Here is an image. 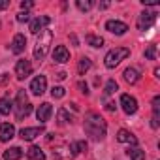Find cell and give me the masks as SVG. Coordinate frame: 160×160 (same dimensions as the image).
<instances>
[{"label": "cell", "mask_w": 160, "mask_h": 160, "mask_svg": "<svg viewBox=\"0 0 160 160\" xmlns=\"http://www.w3.org/2000/svg\"><path fill=\"white\" fill-rule=\"evenodd\" d=\"M83 130L92 141H102L108 134V124H106V121L100 113L89 111L85 115V121H83Z\"/></svg>", "instance_id": "obj_1"}, {"label": "cell", "mask_w": 160, "mask_h": 160, "mask_svg": "<svg viewBox=\"0 0 160 160\" xmlns=\"http://www.w3.org/2000/svg\"><path fill=\"white\" fill-rule=\"evenodd\" d=\"M51 42H53V32L45 28V30L40 34V38H38V42H36V45H34V58H36V60H43V58L47 57L49 47H51Z\"/></svg>", "instance_id": "obj_2"}, {"label": "cell", "mask_w": 160, "mask_h": 160, "mask_svg": "<svg viewBox=\"0 0 160 160\" xmlns=\"http://www.w3.org/2000/svg\"><path fill=\"white\" fill-rule=\"evenodd\" d=\"M13 109H15V117H17V121H23L25 117H28V115L32 113V104L28 102L25 89H19V91H17V98H15V106H13Z\"/></svg>", "instance_id": "obj_3"}, {"label": "cell", "mask_w": 160, "mask_h": 160, "mask_svg": "<svg viewBox=\"0 0 160 160\" xmlns=\"http://www.w3.org/2000/svg\"><path fill=\"white\" fill-rule=\"evenodd\" d=\"M128 57H130V49L128 47H115V49H111L106 55L104 64H106V68H115V66L121 64V60H124Z\"/></svg>", "instance_id": "obj_4"}, {"label": "cell", "mask_w": 160, "mask_h": 160, "mask_svg": "<svg viewBox=\"0 0 160 160\" xmlns=\"http://www.w3.org/2000/svg\"><path fill=\"white\" fill-rule=\"evenodd\" d=\"M156 12H143V13H139V17H138V28L139 30H149L152 25H154V21H156Z\"/></svg>", "instance_id": "obj_5"}, {"label": "cell", "mask_w": 160, "mask_h": 160, "mask_svg": "<svg viewBox=\"0 0 160 160\" xmlns=\"http://www.w3.org/2000/svg\"><path fill=\"white\" fill-rule=\"evenodd\" d=\"M106 30H108V32H111V34H115V36H122V34H126L128 25H126V23H122V21L109 19V21L106 23Z\"/></svg>", "instance_id": "obj_6"}, {"label": "cell", "mask_w": 160, "mask_h": 160, "mask_svg": "<svg viewBox=\"0 0 160 160\" xmlns=\"http://www.w3.org/2000/svg\"><path fill=\"white\" fill-rule=\"evenodd\" d=\"M30 73H32V64H30V60H27V58L17 60V64H15V75H17V79H27Z\"/></svg>", "instance_id": "obj_7"}, {"label": "cell", "mask_w": 160, "mask_h": 160, "mask_svg": "<svg viewBox=\"0 0 160 160\" xmlns=\"http://www.w3.org/2000/svg\"><path fill=\"white\" fill-rule=\"evenodd\" d=\"M121 106H122V111L126 115H134L138 111V100L130 94H122L121 96Z\"/></svg>", "instance_id": "obj_8"}, {"label": "cell", "mask_w": 160, "mask_h": 160, "mask_svg": "<svg viewBox=\"0 0 160 160\" xmlns=\"http://www.w3.org/2000/svg\"><path fill=\"white\" fill-rule=\"evenodd\" d=\"M47 89V77L45 75H36L32 79V83H30V91L36 94V96H42Z\"/></svg>", "instance_id": "obj_9"}, {"label": "cell", "mask_w": 160, "mask_h": 160, "mask_svg": "<svg viewBox=\"0 0 160 160\" xmlns=\"http://www.w3.org/2000/svg\"><path fill=\"white\" fill-rule=\"evenodd\" d=\"M49 23H51V17H47V15L36 17V19L30 21V32H32V34H42Z\"/></svg>", "instance_id": "obj_10"}, {"label": "cell", "mask_w": 160, "mask_h": 160, "mask_svg": "<svg viewBox=\"0 0 160 160\" xmlns=\"http://www.w3.org/2000/svg\"><path fill=\"white\" fill-rule=\"evenodd\" d=\"M51 113H53V106L47 104V102H43V104H40L38 109H36V119H38L42 124H45V122L51 119Z\"/></svg>", "instance_id": "obj_11"}, {"label": "cell", "mask_w": 160, "mask_h": 160, "mask_svg": "<svg viewBox=\"0 0 160 160\" xmlns=\"http://www.w3.org/2000/svg\"><path fill=\"white\" fill-rule=\"evenodd\" d=\"M27 47V36L25 34H15L13 40H12V53L15 55H21Z\"/></svg>", "instance_id": "obj_12"}, {"label": "cell", "mask_w": 160, "mask_h": 160, "mask_svg": "<svg viewBox=\"0 0 160 160\" xmlns=\"http://www.w3.org/2000/svg\"><path fill=\"white\" fill-rule=\"evenodd\" d=\"M53 60L58 64H66L70 60V51L66 49V45H57L53 51Z\"/></svg>", "instance_id": "obj_13"}, {"label": "cell", "mask_w": 160, "mask_h": 160, "mask_svg": "<svg viewBox=\"0 0 160 160\" xmlns=\"http://www.w3.org/2000/svg\"><path fill=\"white\" fill-rule=\"evenodd\" d=\"M40 134H43V126H30V128H23V130L19 132L21 139H25V141H32V139L38 138Z\"/></svg>", "instance_id": "obj_14"}, {"label": "cell", "mask_w": 160, "mask_h": 160, "mask_svg": "<svg viewBox=\"0 0 160 160\" xmlns=\"http://www.w3.org/2000/svg\"><path fill=\"white\" fill-rule=\"evenodd\" d=\"M13 136H15V126L13 124H10V122L0 124V141H2V143L10 141Z\"/></svg>", "instance_id": "obj_15"}, {"label": "cell", "mask_w": 160, "mask_h": 160, "mask_svg": "<svg viewBox=\"0 0 160 160\" xmlns=\"http://www.w3.org/2000/svg\"><path fill=\"white\" fill-rule=\"evenodd\" d=\"M117 141H119V143H132L134 147L138 145V138H136L132 132L124 130V128H121V130L117 132Z\"/></svg>", "instance_id": "obj_16"}, {"label": "cell", "mask_w": 160, "mask_h": 160, "mask_svg": "<svg viewBox=\"0 0 160 160\" xmlns=\"http://www.w3.org/2000/svg\"><path fill=\"white\" fill-rule=\"evenodd\" d=\"M158 119H160V96L152 98V119H151V126L158 128Z\"/></svg>", "instance_id": "obj_17"}, {"label": "cell", "mask_w": 160, "mask_h": 160, "mask_svg": "<svg viewBox=\"0 0 160 160\" xmlns=\"http://www.w3.org/2000/svg\"><path fill=\"white\" fill-rule=\"evenodd\" d=\"M19 158H23L21 147H10L8 151H4V160H19Z\"/></svg>", "instance_id": "obj_18"}, {"label": "cell", "mask_w": 160, "mask_h": 160, "mask_svg": "<svg viewBox=\"0 0 160 160\" xmlns=\"http://www.w3.org/2000/svg\"><path fill=\"white\" fill-rule=\"evenodd\" d=\"M122 75H124V81H126V83H130V85L138 83V79H139V72H138L136 68H126Z\"/></svg>", "instance_id": "obj_19"}, {"label": "cell", "mask_w": 160, "mask_h": 160, "mask_svg": "<svg viewBox=\"0 0 160 160\" xmlns=\"http://www.w3.org/2000/svg\"><path fill=\"white\" fill-rule=\"evenodd\" d=\"M13 111V102L6 96L0 98V115H10Z\"/></svg>", "instance_id": "obj_20"}, {"label": "cell", "mask_w": 160, "mask_h": 160, "mask_svg": "<svg viewBox=\"0 0 160 160\" xmlns=\"http://www.w3.org/2000/svg\"><path fill=\"white\" fill-rule=\"evenodd\" d=\"M27 154H28L30 160H45V152H43L40 147H36V145H32V147L27 151Z\"/></svg>", "instance_id": "obj_21"}, {"label": "cell", "mask_w": 160, "mask_h": 160, "mask_svg": "<svg viewBox=\"0 0 160 160\" xmlns=\"http://www.w3.org/2000/svg\"><path fill=\"white\" fill-rule=\"evenodd\" d=\"M91 66H92L91 58H89V57H81V58H79V64H77V72L81 73V75H85V73L91 70Z\"/></svg>", "instance_id": "obj_22"}, {"label": "cell", "mask_w": 160, "mask_h": 160, "mask_svg": "<svg viewBox=\"0 0 160 160\" xmlns=\"http://www.w3.org/2000/svg\"><path fill=\"white\" fill-rule=\"evenodd\" d=\"M126 154L130 156V160H145V151L139 147H130L126 151Z\"/></svg>", "instance_id": "obj_23"}, {"label": "cell", "mask_w": 160, "mask_h": 160, "mask_svg": "<svg viewBox=\"0 0 160 160\" xmlns=\"http://www.w3.org/2000/svg\"><path fill=\"white\" fill-rule=\"evenodd\" d=\"M85 42H87V45H91V47H104V38L94 36V34H89V36L85 38Z\"/></svg>", "instance_id": "obj_24"}, {"label": "cell", "mask_w": 160, "mask_h": 160, "mask_svg": "<svg viewBox=\"0 0 160 160\" xmlns=\"http://www.w3.org/2000/svg\"><path fill=\"white\" fill-rule=\"evenodd\" d=\"M57 119H58V124H68V122H72V121H73V119H72V115H70L64 108H60V109H58Z\"/></svg>", "instance_id": "obj_25"}, {"label": "cell", "mask_w": 160, "mask_h": 160, "mask_svg": "<svg viewBox=\"0 0 160 160\" xmlns=\"http://www.w3.org/2000/svg\"><path fill=\"white\" fill-rule=\"evenodd\" d=\"M117 89H119L117 81H115V79H109V81L106 83V87H104V98H108L109 94H113V92H115Z\"/></svg>", "instance_id": "obj_26"}, {"label": "cell", "mask_w": 160, "mask_h": 160, "mask_svg": "<svg viewBox=\"0 0 160 160\" xmlns=\"http://www.w3.org/2000/svg\"><path fill=\"white\" fill-rule=\"evenodd\" d=\"M92 4H94L92 0H77V2H75V6L81 10V12H89L92 8Z\"/></svg>", "instance_id": "obj_27"}, {"label": "cell", "mask_w": 160, "mask_h": 160, "mask_svg": "<svg viewBox=\"0 0 160 160\" xmlns=\"http://www.w3.org/2000/svg\"><path fill=\"white\" fill-rule=\"evenodd\" d=\"M143 55H145L147 60H156V45H147Z\"/></svg>", "instance_id": "obj_28"}, {"label": "cell", "mask_w": 160, "mask_h": 160, "mask_svg": "<svg viewBox=\"0 0 160 160\" xmlns=\"http://www.w3.org/2000/svg\"><path fill=\"white\" fill-rule=\"evenodd\" d=\"M64 94H66V91H64V87H60V85H57V87L51 89V96H53V98H62Z\"/></svg>", "instance_id": "obj_29"}, {"label": "cell", "mask_w": 160, "mask_h": 160, "mask_svg": "<svg viewBox=\"0 0 160 160\" xmlns=\"http://www.w3.org/2000/svg\"><path fill=\"white\" fill-rule=\"evenodd\" d=\"M15 19H17V23H27V21L30 19V13H28V12H19Z\"/></svg>", "instance_id": "obj_30"}, {"label": "cell", "mask_w": 160, "mask_h": 160, "mask_svg": "<svg viewBox=\"0 0 160 160\" xmlns=\"http://www.w3.org/2000/svg\"><path fill=\"white\" fill-rule=\"evenodd\" d=\"M32 6H34L32 0H23V2H21V10H23V12H28Z\"/></svg>", "instance_id": "obj_31"}, {"label": "cell", "mask_w": 160, "mask_h": 160, "mask_svg": "<svg viewBox=\"0 0 160 160\" xmlns=\"http://www.w3.org/2000/svg\"><path fill=\"white\" fill-rule=\"evenodd\" d=\"M141 4L143 6H158L160 0H141Z\"/></svg>", "instance_id": "obj_32"}, {"label": "cell", "mask_w": 160, "mask_h": 160, "mask_svg": "<svg viewBox=\"0 0 160 160\" xmlns=\"http://www.w3.org/2000/svg\"><path fill=\"white\" fill-rule=\"evenodd\" d=\"M106 109H108V111H115V109H117V104H115V102H108V104H106Z\"/></svg>", "instance_id": "obj_33"}, {"label": "cell", "mask_w": 160, "mask_h": 160, "mask_svg": "<svg viewBox=\"0 0 160 160\" xmlns=\"http://www.w3.org/2000/svg\"><path fill=\"white\" fill-rule=\"evenodd\" d=\"M10 8V0H0V10H6Z\"/></svg>", "instance_id": "obj_34"}, {"label": "cell", "mask_w": 160, "mask_h": 160, "mask_svg": "<svg viewBox=\"0 0 160 160\" xmlns=\"http://www.w3.org/2000/svg\"><path fill=\"white\" fill-rule=\"evenodd\" d=\"M79 89H83V91H81L83 94H89V91H87V85H85L83 81H81V83H79Z\"/></svg>", "instance_id": "obj_35"}, {"label": "cell", "mask_w": 160, "mask_h": 160, "mask_svg": "<svg viewBox=\"0 0 160 160\" xmlns=\"http://www.w3.org/2000/svg\"><path fill=\"white\" fill-rule=\"evenodd\" d=\"M98 6H100V10H106V8H109V2H100Z\"/></svg>", "instance_id": "obj_36"}, {"label": "cell", "mask_w": 160, "mask_h": 160, "mask_svg": "<svg viewBox=\"0 0 160 160\" xmlns=\"http://www.w3.org/2000/svg\"><path fill=\"white\" fill-rule=\"evenodd\" d=\"M57 77H58V79H64V77H66V73H64V72H58V73H57Z\"/></svg>", "instance_id": "obj_37"}]
</instances>
